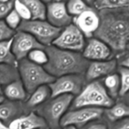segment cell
<instances>
[{
  "mask_svg": "<svg viewBox=\"0 0 129 129\" xmlns=\"http://www.w3.org/2000/svg\"><path fill=\"white\" fill-rule=\"evenodd\" d=\"M94 36L116 52L129 48V8L102 10Z\"/></svg>",
  "mask_w": 129,
  "mask_h": 129,
  "instance_id": "1",
  "label": "cell"
},
{
  "mask_svg": "<svg viewBox=\"0 0 129 129\" xmlns=\"http://www.w3.org/2000/svg\"><path fill=\"white\" fill-rule=\"evenodd\" d=\"M44 50L48 61L43 67L55 78L71 74L84 75L90 64L79 52L62 50L54 45L46 47Z\"/></svg>",
  "mask_w": 129,
  "mask_h": 129,
  "instance_id": "2",
  "label": "cell"
},
{
  "mask_svg": "<svg viewBox=\"0 0 129 129\" xmlns=\"http://www.w3.org/2000/svg\"><path fill=\"white\" fill-rule=\"evenodd\" d=\"M115 105L102 83L98 81L91 82L81 93L74 98L71 109L76 110L85 107L109 108Z\"/></svg>",
  "mask_w": 129,
  "mask_h": 129,
  "instance_id": "3",
  "label": "cell"
},
{
  "mask_svg": "<svg viewBox=\"0 0 129 129\" xmlns=\"http://www.w3.org/2000/svg\"><path fill=\"white\" fill-rule=\"evenodd\" d=\"M17 69L20 79L29 94L39 87L49 85L56 80V78L51 76L44 67L34 64L26 58L18 61Z\"/></svg>",
  "mask_w": 129,
  "mask_h": 129,
  "instance_id": "4",
  "label": "cell"
},
{
  "mask_svg": "<svg viewBox=\"0 0 129 129\" xmlns=\"http://www.w3.org/2000/svg\"><path fill=\"white\" fill-rule=\"evenodd\" d=\"M74 98L71 94H63L51 98L37 109V113L45 120L49 128H58L61 119L70 107Z\"/></svg>",
  "mask_w": 129,
  "mask_h": 129,
  "instance_id": "5",
  "label": "cell"
},
{
  "mask_svg": "<svg viewBox=\"0 0 129 129\" xmlns=\"http://www.w3.org/2000/svg\"><path fill=\"white\" fill-rule=\"evenodd\" d=\"M62 30L53 26L46 20H30L29 21L22 20L16 30L30 34L40 44L48 47L52 45Z\"/></svg>",
  "mask_w": 129,
  "mask_h": 129,
  "instance_id": "6",
  "label": "cell"
},
{
  "mask_svg": "<svg viewBox=\"0 0 129 129\" xmlns=\"http://www.w3.org/2000/svg\"><path fill=\"white\" fill-rule=\"evenodd\" d=\"M85 82L84 75L82 74H71L58 78L48 85L51 92V98L63 94L77 96L82 91Z\"/></svg>",
  "mask_w": 129,
  "mask_h": 129,
  "instance_id": "7",
  "label": "cell"
},
{
  "mask_svg": "<svg viewBox=\"0 0 129 129\" xmlns=\"http://www.w3.org/2000/svg\"><path fill=\"white\" fill-rule=\"evenodd\" d=\"M52 45L62 50L78 52L85 48L84 35L72 23L61 30Z\"/></svg>",
  "mask_w": 129,
  "mask_h": 129,
  "instance_id": "8",
  "label": "cell"
},
{
  "mask_svg": "<svg viewBox=\"0 0 129 129\" xmlns=\"http://www.w3.org/2000/svg\"><path fill=\"white\" fill-rule=\"evenodd\" d=\"M104 113L101 108L85 107L71 110L64 115L60 121V126L82 127L88 122L100 118Z\"/></svg>",
  "mask_w": 129,
  "mask_h": 129,
  "instance_id": "9",
  "label": "cell"
},
{
  "mask_svg": "<svg viewBox=\"0 0 129 129\" xmlns=\"http://www.w3.org/2000/svg\"><path fill=\"white\" fill-rule=\"evenodd\" d=\"M32 35L25 31H17L12 39L11 51L17 61L25 59L28 54L35 49H44Z\"/></svg>",
  "mask_w": 129,
  "mask_h": 129,
  "instance_id": "10",
  "label": "cell"
},
{
  "mask_svg": "<svg viewBox=\"0 0 129 129\" xmlns=\"http://www.w3.org/2000/svg\"><path fill=\"white\" fill-rule=\"evenodd\" d=\"M46 18L53 26L58 28H65L73 21V17L68 13L64 2H51L46 6Z\"/></svg>",
  "mask_w": 129,
  "mask_h": 129,
  "instance_id": "11",
  "label": "cell"
},
{
  "mask_svg": "<svg viewBox=\"0 0 129 129\" xmlns=\"http://www.w3.org/2000/svg\"><path fill=\"white\" fill-rule=\"evenodd\" d=\"M74 25L85 37H91L94 35L99 26V15L91 8L73 19Z\"/></svg>",
  "mask_w": 129,
  "mask_h": 129,
  "instance_id": "12",
  "label": "cell"
},
{
  "mask_svg": "<svg viewBox=\"0 0 129 129\" xmlns=\"http://www.w3.org/2000/svg\"><path fill=\"white\" fill-rule=\"evenodd\" d=\"M111 50L108 45L98 39L89 40L85 46L82 55L89 61H103L109 60L111 57Z\"/></svg>",
  "mask_w": 129,
  "mask_h": 129,
  "instance_id": "13",
  "label": "cell"
},
{
  "mask_svg": "<svg viewBox=\"0 0 129 129\" xmlns=\"http://www.w3.org/2000/svg\"><path fill=\"white\" fill-rule=\"evenodd\" d=\"M117 66L115 59H109L103 61H93L90 62L84 74L87 82H92L103 76L113 74Z\"/></svg>",
  "mask_w": 129,
  "mask_h": 129,
  "instance_id": "14",
  "label": "cell"
},
{
  "mask_svg": "<svg viewBox=\"0 0 129 129\" xmlns=\"http://www.w3.org/2000/svg\"><path fill=\"white\" fill-rule=\"evenodd\" d=\"M9 129H43L48 127L45 120L37 113L31 112L13 120L8 125Z\"/></svg>",
  "mask_w": 129,
  "mask_h": 129,
  "instance_id": "15",
  "label": "cell"
},
{
  "mask_svg": "<svg viewBox=\"0 0 129 129\" xmlns=\"http://www.w3.org/2000/svg\"><path fill=\"white\" fill-rule=\"evenodd\" d=\"M21 102L5 100L0 104V121L9 125L13 120L21 117L25 109Z\"/></svg>",
  "mask_w": 129,
  "mask_h": 129,
  "instance_id": "16",
  "label": "cell"
},
{
  "mask_svg": "<svg viewBox=\"0 0 129 129\" xmlns=\"http://www.w3.org/2000/svg\"><path fill=\"white\" fill-rule=\"evenodd\" d=\"M27 94L20 79L6 84L3 89V95L10 101L22 102L25 100L27 98Z\"/></svg>",
  "mask_w": 129,
  "mask_h": 129,
  "instance_id": "17",
  "label": "cell"
},
{
  "mask_svg": "<svg viewBox=\"0 0 129 129\" xmlns=\"http://www.w3.org/2000/svg\"><path fill=\"white\" fill-rule=\"evenodd\" d=\"M51 96V92L48 85H43L39 87L31 94L27 100L25 108L32 109L40 106L46 102L47 100Z\"/></svg>",
  "mask_w": 129,
  "mask_h": 129,
  "instance_id": "18",
  "label": "cell"
},
{
  "mask_svg": "<svg viewBox=\"0 0 129 129\" xmlns=\"http://www.w3.org/2000/svg\"><path fill=\"white\" fill-rule=\"evenodd\" d=\"M12 39L0 42V65H8L17 68L18 62L11 51Z\"/></svg>",
  "mask_w": 129,
  "mask_h": 129,
  "instance_id": "19",
  "label": "cell"
},
{
  "mask_svg": "<svg viewBox=\"0 0 129 129\" xmlns=\"http://www.w3.org/2000/svg\"><path fill=\"white\" fill-rule=\"evenodd\" d=\"M104 113L111 122L123 120L129 117V106L125 103H119L104 110Z\"/></svg>",
  "mask_w": 129,
  "mask_h": 129,
  "instance_id": "20",
  "label": "cell"
},
{
  "mask_svg": "<svg viewBox=\"0 0 129 129\" xmlns=\"http://www.w3.org/2000/svg\"><path fill=\"white\" fill-rule=\"evenodd\" d=\"M27 6L31 15L32 20H42L46 19L47 8L46 5L39 0H23Z\"/></svg>",
  "mask_w": 129,
  "mask_h": 129,
  "instance_id": "21",
  "label": "cell"
},
{
  "mask_svg": "<svg viewBox=\"0 0 129 129\" xmlns=\"http://www.w3.org/2000/svg\"><path fill=\"white\" fill-rule=\"evenodd\" d=\"M92 3L99 11L129 8V0H97Z\"/></svg>",
  "mask_w": 129,
  "mask_h": 129,
  "instance_id": "22",
  "label": "cell"
},
{
  "mask_svg": "<svg viewBox=\"0 0 129 129\" xmlns=\"http://www.w3.org/2000/svg\"><path fill=\"white\" fill-rule=\"evenodd\" d=\"M20 79L16 67L8 65H0V86H6Z\"/></svg>",
  "mask_w": 129,
  "mask_h": 129,
  "instance_id": "23",
  "label": "cell"
},
{
  "mask_svg": "<svg viewBox=\"0 0 129 129\" xmlns=\"http://www.w3.org/2000/svg\"><path fill=\"white\" fill-rule=\"evenodd\" d=\"M104 87L111 98L115 99L119 95L120 90V78L117 74H112L106 77Z\"/></svg>",
  "mask_w": 129,
  "mask_h": 129,
  "instance_id": "24",
  "label": "cell"
},
{
  "mask_svg": "<svg viewBox=\"0 0 129 129\" xmlns=\"http://www.w3.org/2000/svg\"><path fill=\"white\" fill-rule=\"evenodd\" d=\"M91 8L81 0H71L67 4V9L68 13L71 16L75 17L79 16Z\"/></svg>",
  "mask_w": 129,
  "mask_h": 129,
  "instance_id": "25",
  "label": "cell"
},
{
  "mask_svg": "<svg viewBox=\"0 0 129 129\" xmlns=\"http://www.w3.org/2000/svg\"><path fill=\"white\" fill-rule=\"evenodd\" d=\"M28 59L32 62L44 66L48 61V57L44 49H35L27 55Z\"/></svg>",
  "mask_w": 129,
  "mask_h": 129,
  "instance_id": "26",
  "label": "cell"
},
{
  "mask_svg": "<svg viewBox=\"0 0 129 129\" xmlns=\"http://www.w3.org/2000/svg\"><path fill=\"white\" fill-rule=\"evenodd\" d=\"M119 73L120 78V90L119 95L123 96L129 92V68L120 67Z\"/></svg>",
  "mask_w": 129,
  "mask_h": 129,
  "instance_id": "27",
  "label": "cell"
},
{
  "mask_svg": "<svg viewBox=\"0 0 129 129\" xmlns=\"http://www.w3.org/2000/svg\"><path fill=\"white\" fill-rule=\"evenodd\" d=\"M14 10L16 11L23 21H29L31 20V15L27 6L22 1H15Z\"/></svg>",
  "mask_w": 129,
  "mask_h": 129,
  "instance_id": "28",
  "label": "cell"
},
{
  "mask_svg": "<svg viewBox=\"0 0 129 129\" xmlns=\"http://www.w3.org/2000/svg\"><path fill=\"white\" fill-rule=\"evenodd\" d=\"M22 20L15 10H13L5 18V23L13 30H17Z\"/></svg>",
  "mask_w": 129,
  "mask_h": 129,
  "instance_id": "29",
  "label": "cell"
},
{
  "mask_svg": "<svg viewBox=\"0 0 129 129\" xmlns=\"http://www.w3.org/2000/svg\"><path fill=\"white\" fill-rule=\"evenodd\" d=\"M15 33V30L8 27L4 20H0V42L11 39Z\"/></svg>",
  "mask_w": 129,
  "mask_h": 129,
  "instance_id": "30",
  "label": "cell"
},
{
  "mask_svg": "<svg viewBox=\"0 0 129 129\" xmlns=\"http://www.w3.org/2000/svg\"><path fill=\"white\" fill-rule=\"evenodd\" d=\"M14 1H0V20L5 18L14 9Z\"/></svg>",
  "mask_w": 129,
  "mask_h": 129,
  "instance_id": "31",
  "label": "cell"
},
{
  "mask_svg": "<svg viewBox=\"0 0 129 129\" xmlns=\"http://www.w3.org/2000/svg\"><path fill=\"white\" fill-rule=\"evenodd\" d=\"M115 129H129V117L120 121Z\"/></svg>",
  "mask_w": 129,
  "mask_h": 129,
  "instance_id": "32",
  "label": "cell"
},
{
  "mask_svg": "<svg viewBox=\"0 0 129 129\" xmlns=\"http://www.w3.org/2000/svg\"><path fill=\"white\" fill-rule=\"evenodd\" d=\"M87 129H107V127L102 123H95L90 125Z\"/></svg>",
  "mask_w": 129,
  "mask_h": 129,
  "instance_id": "33",
  "label": "cell"
},
{
  "mask_svg": "<svg viewBox=\"0 0 129 129\" xmlns=\"http://www.w3.org/2000/svg\"><path fill=\"white\" fill-rule=\"evenodd\" d=\"M121 65L122 67L129 68V55L126 59L122 60V62H121Z\"/></svg>",
  "mask_w": 129,
  "mask_h": 129,
  "instance_id": "34",
  "label": "cell"
},
{
  "mask_svg": "<svg viewBox=\"0 0 129 129\" xmlns=\"http://www.w3.org/2000/svg\"><path fill=\"white\" fill-rule=\"evenodd\" d=\"M0 129H9V128L8 125H5V123L0 121Z\"/></svg>",
  "mask_w": 129,
  "mask_h": 129,
  "instance_id": "35",
  "label": "cell"
},
{
  "mask_svg": "<svg viewBox=\"0 0 129 129\" xmlns=\"http://www.w3.org/2000/svg\"><path fill=\"white\" fill-rule=\"evenodd\" d=\"M5 100V96L2 94V93L0 92V104L2 103Z\"/></svg>",
  "mask_w": 129,
  "mask_h": 129,
  "instance_id": "36",
  "label": "cell"
},
{
  "mask_svg": "<svg viewBox=\"0 0 129 129\" xmlns=\"http://www.w3.org/2000/svg\"><path fill=\"white\" fill-rule=\"evenodd\" d=\"M64 129H77V127H75V126H68V127H64Z\"/></svg>",
  "mask_w": 129,
  "mask_h": 129,
  "instance_id": "37",
  "label": "cell"
}]
</instances>
